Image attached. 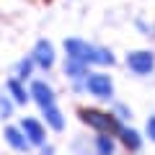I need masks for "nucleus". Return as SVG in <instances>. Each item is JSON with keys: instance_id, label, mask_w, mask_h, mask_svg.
<instances>
[{"instance_id": "6e6552de", "label": "nucleus", "mask_w": 155, "mask_h": 155, "mask_svg": "<svg viewBox=\"0 0 155 155\" xmlns=\"http://www.w3.org/2000/svg\"><path fill=\"white\" fill-rule=\"evenodd\" d=\"M5 140H8V145L16 147V150H26L28 147V140L23 137V132H21V129H16V127H8L5 129Z\"/></svg>"}, {"instance_id": "423d86ee", "label": "nucleus", "mask_w": 155, "mask_h": 155, "mask_svg": "<svg viewBox=\"0 0 155 155\" xmlns=\"http://www.w3.org/2000/svg\"><path fill=\"white\" fill-rule=\"evenodd\" d=\"M34 60H36L41 67H44V70L54 65V49H52L49 41H44V39H41V41L36 44V49H34Z\"/></svg>"}, {"instance_id": "9b49d317", "label": "nucleus", "mask_w": 155, "mask_h": 155, "mask_svg": "<svg viewBox=\"0 0 155 155\" xmlns=\"http://www.w3.org/2000/svg\"><path fill=\"white\" fill-rule=\"evenodd\" d=\"M8 88H11V93H13V98L18 101V104H26V91L21 88V85H18V80H11V83H8Z\"/></svg>"}, {"instance_id": "1a4fd4ad", "label": "nucleus", "mask_w": 155, "mask_h": 155, "mask_svg": "<svg viewBox=\"0 0 155 155\" xmlns=\"http://www.w3.org/2000/svg\"><path fill=\"white\" fill-rule=\"evenodd\" d=\"M44 116H47V122H49L52 129H62V127H65V119H62V114H60V109H57V106L44 109Z\"/></svg>"}, {"instance_id": "7ed1b4c3", "label": "nucleus", "mask_w": 155, "mask_h": 155, "mask_svg": "<svg viewBox=\"0 0 155 155\" xmlns=\"http://www.w3.org/2000/svg\"><path fill=\"white\" fill-rule=\"evenodd\" d=\"M127 65H129V70H134L137 75H147L155 67V54L153 52H145V49L132 52V54H127Z\"/></svg>"}, {"instance_id": "0eeeda50", "label": "nucleus", "mask_w": 155, "mask_h": 155, "mask_svg": "<svg viewBox=\"0 0 155 155\" xmlns=\"http://www.w3.org/2000/svg\"><path fill=\"white\" fill-rule=\"evenodd\" d=\"M21 129H23V134L28 137L31 145H41V142H44V127H41L36 119H23Z\"/></svg>"}, {"instance_id": "20e7f679", "label": "nucleus", "mask_w": 155, "mask_h": 155, "mask_svg": "<svg viewBox=\"0 0 155 155\" xmlns=\"http://www.w3.org/2000/svg\"><path fill=\"white\" fill-rule=\"evenodd\" d=\"M88 91L96 96V98H111V93H114L111 78L109 75H101V72H93V75L88 78Z\"/></svg>"}, {"instance_id": "2eb2a0df", "label": "nucleus", "mask_w": 155, "mask_h": 155, "mask_svg": "<svg viewBox=\"0 0 155 155\" xmlns=\"http://www.w3.org/2000/svg\"><path fill=\"white\" fill-rule=\"evenodd\" d=\"M147 134H150V140L155 142V116H150V119H147Z\"/></svg>"}, {"instance_id": "dca6fc26", "label": "nucleus", "mask_w": 155, "mask_h": 155, "mask_svg": "<svg viewBox=\"0 0 155 155\" xmlns=\"http://www.w3.org/2000/svg\"><path fill=\"white\" fill-rule=\"evenodd\" d=\"M0 111H3V114H11V104H8L5 98L0 101Z\"/></svg>"}, {"instance_id": "ddd939ff", "label": "nucleus", "mask_w": 155, "mask_h": 155, "mask_svg": "<svg viewBox=\"0 0 155 155\" xmlns=\"http://www.w3.org/2000/svg\"><path fill=\"white\" fill-rule=\"evenodd\" d=\"M96 145H98V153L101 155H111V153H114V142H111V137H98Z\"/></svg>"}, {"instance_id": "39448f33", "label": "nucleus", "mask_w": 155, "mask_h": 155, "mask_svg": "<svg viewBox=\"0 0 155 155\" xmlns=\"http://www.w3.org/2000/svg\"><path fill=\"white\" fill-rule=\"evenodd\" d=\"M31 96L36 98V104L41 106V111L54 106V93H52V88L47 83H41V80H36V83L31 85Z\"/></svg>"}, {"instance_id": "9d476101", "label": "nucleus", "mask_w": 155, "mask_h": 155, "mask_svg": "<svg viewBox=\"0 0 155 155\" xmlns=\"http://www.w3.org/2000/svg\"><path fill=\"white\" fill-rule=\"evenodd\" d=\"M122 142L127 145L129 150H140V145H142V140H140V134L134 132V129H122Z\"/></svg>"}, {"instance_id": "f8f14e48", "label": "nucleus", "mask_w": 155, "mask_h": 155, "mask_svg": "<svg viewBox=\"0 0 155 155\" xmlns=\"http://www.w3.org/2000/svg\"><path fill=\"white\" fill-rule=\"evenodd\" d=\"M65 70L70 72L72 78H80V75L85 72V65H83V62H78V60H70V62L65 65Z\"/></svg>"}, {"instance_id": "4468645a", "label": "nucleus", "mask_w": 155, "mask_h": 155, "mask_svg": "<svg viewBox=\"0 0 155 155\" xmlns=\"http://www.w3.org/2000/svg\"><path fill=\"white\" fill-rule=\"evenodd\" d=\"M28 72H31V62H21V65H18V75L26 78Z\"/></svg>"}, {"instance_id": "f257e3e1", "label": "nucleus", "mask_w": 155, "mask_h": 155, "mask_svg": "<svg viewBox=\"0 0 155 155\" xmlns=\"http://www.w3.org/2000/svg\"><path fill=\"white\" fill-rule=\"evenodd\" d=\"M65 49H67V60H78V62H83V65H111L114 62L111 52L91 47L85 41H80V39H67Z\"/></svg>"}, {"instance_id": "f03ea898", "label": "nucleus", "mask_w": 155, "mask_h": 155, "mask_svg": "<svg viewBox=\"0 0 155 155\" xmlns=\"http://www.w3.org/2000/svg\"><path fill=\"white\" fill-rule=\"evenodd\" d=\"M80 119H83L88 127L98 129V132L104 134H116L122 132V127H119V122H116L111 114H106V111H96V109H83L80 111Z\"/></svg>"}]
</instances>
